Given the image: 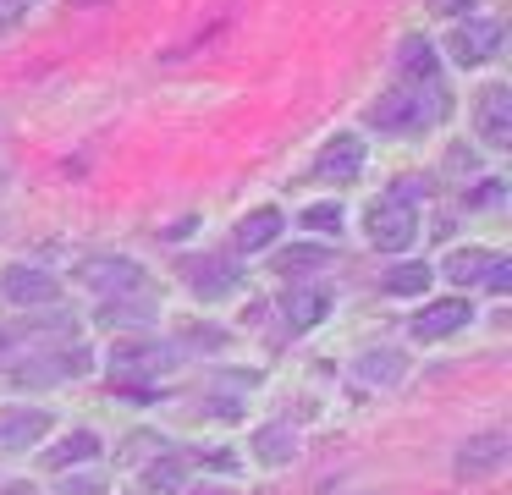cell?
Listing matches in <instances>:
<instances>
[{
	"label": "cell",
	"mask_w": 512,
	"mask_h": 495,
	"mask_svg": "<svg viewBox=\"0 0 512 495\" xmlns=\"http://www.w3.org/2000/svg\"><path fill=\"white\" fill-rule=\"evenodd\" d=\"M144 490L149 495H182L188 490V462L182 457H155L144 468Z\"/></svg>",
	"instance_id": "15"
},
{
	"label": "cell",
	"mask_w": 512,
	"mask_h": 495,
	"mask_svg": "<svg viewBox=\"0 0 512 495\" xmlns=\"http://www.w3.org/2000/svg\"><path fill=\"white\" fill-rule=\"evenodd\" d=\"M6 495H34V490H6Z\"/></svg>",
	"instance_id": "28"
},
{
	"label": "cell",
	"mask_w": 512,
	"mask_h": 495,
	"mask_svg": "<svg viewBox=\"0 0 512 495\" xmlns=\"http://www.w3.org/2000/svg\"><path fill=\"white\" fill-rule=\"evenodd\" d=\"M94 457H100V435H89V429H78L72 440H61V446L45 451L50 468H67V462H94Z\"/></svg>",
	"instance_id": "20"
},
{
	"label": "cell",
	"mask_w": 512,
	"mask_h": 495,
	"mask_svg": "<svg viewBox=\"0 0 512 495\" xmlns=\"http://www.w3.org/2000/svg\"><path fill=\"white\" fill-rule=\"evenodd\" d=\"M0 297L17 308H50L61 303V281L50 270H39V264H6L0 270Z\"/></svg>",
	"instance_id": "4"
},
{
	"label": "cell",
	"mask_w": 512,
	"mask_h": 495,
	"mask_svg": "<svg viewBox=\"0 0 512 495\" xmlns=\"http://www.w3.org/2000/svg\"><path fill=\"white\" fill-rule=\"evenodd\" d=\"M501 462H507V435H479L474 446L457 451V473L463 479H479V473L501 468Z\"/></svg>",
	"instance_id": "12"
},
{
	"label": "cell",
	"mask_w": 512,
	"mask_h": 495,
	"mask_svg": "<svg viewBox=\"0 0 512 495\" xmlns=\"http://www.w3.org/2000/svg\"><path fill=\"white\" fill-rule=\"evenodd\" d=\"M397 61H402V72L413 77V83H435V50L424 39H402V50H397Z\"/></svg>",
	"instance_id": "21"
},
{
	"label": "cell",
	"mask_w": 512,
	"mask_h": 495,
	"mask_svg": "<svg viewBox=\"0 0 512 495\" xmlns=\"http://www.w3.org/2000/svg\"><path fill=\"white\" fill-rule=\"evenodd\" d=\"M188 281H193V292H199L204 303H221V297H232L237 286H243V264L237 259H204V264L188 270Z\"/></svg>",
	"instance_id": "10"
},
{
	"label": "cell",
	"mask_w": 512,
	"mask_h": 495,
	"mask_svg": "<svg viewBox=\"0 0 512 495\" xmlns=\"http://www.w3.org/2000/svg\"><path fill=\"white\" fill-rule=\"evenodd\" d=\"M166 369H177V352H160V347H116V358H111V380L116 385L160 380Z\"/></svg>",
	"instance_id": "7"
},
{
	"label": "cell",
	"mask_w": 512,
	"mask_h": 495,
	"mask_svg": "<svg viewBox=\"0 0 512 495\" xmlns=\"http://www.w3.org/2000/svg\"><path fill=\"white\" fill-rule=\"evenodd\" d=\"M430 6H435V11H446V17H452V11H468V6H474V0H430Z\"/></svg>",
	"instance_id": "26"
},
{
	"label": "cell",
	"mask_w": 512,
	"mask_h": 495,
	"mask_svg": "<svg viewBox=\"0 0 512 495\" xmlns=\"http://www.w3.org/2000/svg\"><path fill=\"white\" fill-rule=\"evenodd\" d=\"M325 303H331V297H325L320 286H298V292L287 297V319L298 330H309V325H320V319H325Z\"/></svg>",
	"instance_id": "19"
},
{
	"label": "cell",
	"mask_w": 512,
	"mask_h": 495,
	"mask_svg": "<svg viewBox=\"0 0 512 495\" xmlns=\"http://www.w3.org/2000/svg\"><path fill=\"white\" fill-rule=\"evenodd\" d=\"M281 264H287V270H320V264H325V253H320V248H292Z\"/></svg>",
	"instance_id": "23"
},
{
	"label": "cell",
	"mask_w": 512,
	"mask_h": 495,
	"mask_svg": "<svg viewBox=\"0 0 512 495\" xmlns=\"http://www.w3.org/2000/svg\"><path fill=\"white\" fill-rule=\"evenodd\" d=\"M298 220L309 231H331V237H342V204H309Z\"/></svg>",
	"instance_id": "22"
},
{
	"label": "cell",
	"mask_w": 512,
	"mask_h": 495,
	"mask_svg": "<svg viewBox=\"0 0 512 495\" xmlns=\"http://www.w3.org/2000/svg\"><path fill=\"white\" fill-rule=\"evenodd\" d=\"M281 209H254L248 220H237V248H248V253H259V248H270V242L281 237Z\"/></svg>",
	"instance_id": "13"
},
{
	"label": "cell",
	"mask_w": 512,
	"mask_h": 495,
	"mask_svg": "<svg viewBox=\"0 0 512 495\" xmlns=\"http://www.w3.org/2000/svg\"><path fill=\"white\" fill-rule=\"evenodd\" d=\"M78 286L100 292L105 303H127V297H144L149 286V270L138 259H83L78 264Z\"/></svg>",
	"instance_id": "2"
},
{
	"label": "cell",
	"mask_w": 512,
	"mask_h": 495,
	"mask_svg": "<svg viewBox=\"0 0 512 495\" xmlns=\"http://www.w3.org/2000/svg\"><path fill=\"white\" fill-rule=\"evenodd\" d=\"M490 264H496V253H490V248H457L452 259H446V275H452L457 286H479L490 275Z\"/></svg>",
	"instance_id": "16"
},
{
	"label": "cell",
	"mask_w": 512,
	"mask_h": 495,
	"mask_svg": "<svg viewBox=\"0 0 512 495\" xmlns=\"http://www.w3.org/2000/svg\"><path fill=\"white\" fill-rule=\"evenodd\" d=\"M446 116V99H441V77L435 83H397L380 94L375 105V127L386 132H408V127H424V121Z\"/></svg>",
	"instance_id": "1"
},
{
	"label": "cell",
	"mask_w": 512,
	"mask_h": 495,
	"mask_svg": "<svg viewBox=\"0 0 512 495\" xmlns=\"http://www.w3.org/2000/svg\"><path fill=\"white\" fill-rule=\"evenodd\" d=\"M210 495H221V490H210Z\"/></svg>",
	"instance_id": "29"
},
{
	"label": "cell",
	"mask_w": 512,
	"mask_h": 495,
	"mask_svg": "<svg viewBox=\"0 0 512 495\" xmlns=\"http://www.w3.org/2000/svg\"><path fill=\"white\" fill-rule=\"evenodd\" d=\"M364 231H369V242H375L380 253H408L413 237H419V215L408 209V198L386 193V198H375V204H369Z\"/></svg>",
	"instance_id": "3"
},
{
	"label": "cell",
	"mask_w": 512,
	"mask_h": 495,
	"mask_svg": "<svg viewBox=\"0 0 512 495\" xmlns=\"http://www.w3.org/2000/svg\"><path fill=\"white\" fill-rule=\"evenodd\" d=\"M100 484H61V495H94Z\"/></svg>",
	"instance_id": "27"
},
{
	"label": "cell",
	"mask_w": 512,
	"mask_h": 495,
	"mask_svg": "<svg viewBox=\"0 0 512 495\" xmlns=\"http://www.w3.org/2000/svg\"><path fill=\"white\" fill-rule=\"evenodd\" d=\"M358 171H364V138H353V132L331 138L314 160V176H325V182H353Z\"/></svg>",
	"instance_id": "9"
},
{
	"label": "cell",
	"mask_w": 512,
	"mask_h": 495,
	"mask_svg": "<svg viewBox=\"0 0 512 495\" xmlns=\"http://www.w3.org/2000/svg\"><path fill=\"white\" fill-rule=\"evenodd\" d=\"M485 286H496V292H507V286H512V270H507V259H496V264H490Z\"/></svg>",
	"instance_id": "25"
},
{
	"label": "cell",
	"mask_w": 512,
	"mask_h": 495,
	"mask_svg": "<svg viewBox=\"0 0 512 495\" xmlns=\"http://www.w3.org/2000/svg\"><path fill=\"white\" fill-rule=\"evenodd\" d=\"M380 286H386V292H397V297H413V292H424V286H430V264H424V259L391 264V270L380 275Z\"/></svg>",
	"instance_id": "18"
},
{
	"label": "cell",
	"mask_w": 512,
	"mask_h": 495,
	"mask_svg": "<svg viewBox=\"0 0 512 495\" xmlns=\"http://www.w3.org/2000/svg\"><path fill=\"white\" fill-rule=\"evenodd\" d=\"M39 435H50L45 407H12V413H0V446H34Z\"/></svg>",
	"instance_id": "11"
},
{
	"label": "cell",
	"mask_w": 512,
	"mask_h": 495,
	"mask_svg": "<svg viewBox=\"0 0 512 495\" xmlns=\"http://www.w3.org/2000/svg\"><path fill=\"white\" fill-rule=\"evenodd\" d=\"M254 451H259V462L281 468V462H292V451H298V435H292L287 424H265V429H254Z\"/></svg>",
	"instance_id": "17"
},
{
	"label": "cell",
	"mask_w": 512,
	"mask_h": 495,
	"mask_svg": "<svg viewBox=\"0 0 512 495\" xmlns=\"http://www.w3.org/2000/svg\"><path fill=\"white\" fill-rule=\"evenodd\" d=\"M474 132L490 149H512V88L507 83H485L474 99Z\"/></svg>",
	"instance_id": "5"
},
{
	"label": "cell",
	"mask_w": 512,
	"mask_h": 495,
	"mask_svg": "<svg viewBox=\"0 0 512 495\" xmlns=\"http://www.w3.org/2000/svg\"><path fill=\"white\" fill-rule=\"evenodd\" d=\"M446 55L457 66H485L501 55V22L496 17H474V22H457L452 39H446Z\"/></svg>",
	"instance_id": "6"
},
{
	"label": "cell",
	"mask_w": 512,
	"mask_h": 495,
	"mask_svg": "<svg viewBox=\"0 0 512 495\" xmlns=\"http://www.w3.org/2000/svg\"><path fill=\"white\" fill-rule=\"evenodd\" d=\"M34 11V0H0V28H12L17 17H28Z\"/></svg>",
	"instance_id": "24"
},
{
	"label": "cell",
	"mask_w": 512,
	"mask_h": 495,
	"mask_svg": "<svg viewBox=\"0 0 512 495\" xmlns=\"http://www.w3.org/2000/svg\"><path fill=\"white\" fill-rule=\"evenodd\" d=\"M468 319H474V303H463V297H446V303H424V314H413V341H441L452 336V330H463Z\"/></svg>",
	"instance_id": "8"
},
{
	"label": "cell",
	"mask_w": 512,
	"mask_h": 495,
	"mask_svg": "<svg viewBox=\"0 0 512 495\" xmlns=\"http://www.w3.org/2000/svg\"><path fill=\"white\" fill-rule=\"evenodd\" d=\"M402 374H408V358H402V352H369V358H358V380L380 385V391L402 385Z\"/></svg>",
	"instance_id": "14"
}]
</instances>
